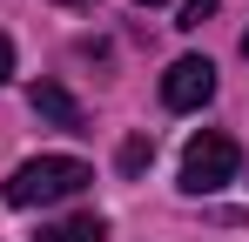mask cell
<instances>
[{
  "instance_id": "6da1fadb",
  "label": "cell",
  "mask_w": 249,
  "mask_h": 242,
  "mask_svg": "<svg viewBox=\"0 0 249 242\" xmlns=\"http://www.w3.org/2000/svg\"><path fill=\"white\" fill-rule=\"evenodd\" d=\"M88 182H94L88 161H74V155H34V161H20V168L7 175V202H14V208H47V202L81 195Z\"/></svg>"
},
{
  "instance_id": "7a4b0ae2",
  "label": "cell",
  "mask_w": 249,
  "mask_h": 242,
  "mask_svg": "<svg viewBox=\"0 0 249 242\" xmlns=\"http://www.w3.org/2000/svg\"><path fill=\"white\" fill-rule=\"evenodd\" d=\"M236 168H243L236 135H222V128L189 135V148H182V189H189V195H215L222 182H236Z\"/></svg>"
},
{
  "instance_id": "3957f363",
  "label": "cell",
  "mask_w": 249,
  "mask_h": 242,
  "mask_svg": "<svg viewBox=\"0 0 249 242\" xmlns=\"http://www.w3.org/2000/svg\"><path fill=\"white\" fill-rule=\"evenodd\" d=\"M202 101H215V61H202V54L168 61V74H162V108L189 115V108H202Z\"/></svg>"
},
{
  "instance_id": "277c9868",
  "label": "cell",
  "mask_w": 249,
  "mask_h": 242,
  "mask_svg": "<svg viewBox=\"0 0 249 242\" xmlns=\"http://www.w3.org/2000/svg\"><path fill=\"white\" fill-rule=\"evenodd\" d=\"M27 101H34V115H41V121H54V128H68V135H81V128H88L81 101H74L68 87H54V81H34V94H27Z\"/></svg>"
},
{
  "instance_id": "5b68a950",
  "label": "cell",
  "mask_w": 249,
  "mask_h": 242,
  "mask_svg": "<svg viewBox=\"0 0 249 242\" xmlns=\"http://www.w3.org/2000/svg\"><path fill=\"white\" fill-rule=\"evenodd\" d=\"M34 242H108V222L101 215H68V222H47Z\"/></svg>"
},
{
  "instance_id": "8992f818",
  "label": "cell",
  "mask_w": 249,
  "mask_h": 242,
  "mask_svg": "<svg viewBox=\"0 0 249 242\" xmlns=\"http://www.w3.org/2000/svg\"><path fill=\"white\" fill-rule=\"evenodd\" d=\"M115 161H122V175H142V168L155 161V141H148V135H128V141H122V155H115Z\"/></svg>"
},
{
  "instance_id": "52a82bcc",
  "label": "cell",
  "mask_w": 249,
  "mask_h": 242,
  "mask_svg": "<svg viewBox=\"0 0 249 242\" xmlns=\"http://www.w3.org/2000/svg\"><path fill=\"white\" fill-rule=\"evenodd\" d=\"M209 14H215V0H182V20H175V27H189V34H196Z\"/></svg>"
},
{
  "instance_id": "ba28073f",
  "label": "cell",
  "mask_w": 249,
  "mask_h": 242,
  "mask_svg": "<svg viewBox=\"0 0 249 242\" xmlns=\"http://www.w3.org/2000/svg\"><path fill=\"white\" fill-rule=\"evenodd\" d=\"M0 81H14V40L0 34Z\"/></svg>"
},
{
  "instance_id": "9c48e42d",
  "label": "cell",
  "mask_w": 249,
  "mask_h": 242,
  "mask_svg": "<svg viewBox=\"0 0 249 242\" xmlns=\"http://www.w3.org/2000/svg\"><path fill=\"white\" fill-rule=\"evenodd\" d=\"M135 7H162V0H135Z\"/></svg>"
},
{
  "instance_id": "30bf717a",
  "label": "cell",
  "mask_w": 249,
  "mask_h": 242,
  "mask_svg": "<svg viewBox=\"0 0 249 242\" xmlns=\"http://www.w3.org/2000/svg\"><path fill=\"white\" fill-rule=\"evenodd\" d=\"M243 54H249V34H243Z\"/></svg>"
}]
</instances>
